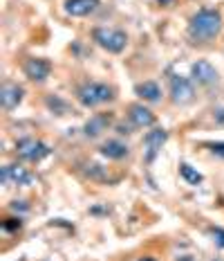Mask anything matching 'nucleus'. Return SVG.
I'll use <instances>...</instances> for the list:
<instances>
[{
    "label": "nucleus",
    "instance_id": "nucleus-1",
    "mask_svg": "<svg viewBox=\"0 0 224 261\" xmlns=\"http://www.w3.org/2000/svg\"><path fill=\"white\" fill-rule=\"evenodd\" d=\"M222 32V16L217 9H200L188 20V36L193 43H209Z\"/></svg>",
    "mask_w": 224,
    "mask_h": 261
},
{
    "label": "nucleus",
    "instance_id": "nucleus-2",
    "mask_svg": "<svg viewBox=\"0 0 224 261\" xmlns=\"http://www.w3.org/2000/svg\"><path fill=\"white\" fill-rule=\"evenodd\" d=\"M81 106L85 108H94L101 104H108V101L114 99V88L108 84H99V81H90V84H83L76 92Z\"/></svg>",
    "mask_w": 224,
    "mask_h": 261
},
{
    "label": "nucleus",
    "instance_id": "nucleus-3",
    "mask_svg": "<svg viewBox=\"0 0 224 261\" xmlns=\"http://www.w3.org/2000/svg\"><path fill=\"white\" fill-rule=\"evenodd\" d=\"M92 39L99 47L103 50H108L110 54H119L125 50V45H128V36H125V32L121 30H108V27H97L94 32H92Z\"/></svg>",
    "mask_w": 224,
    "mask_h": 261
},
{
    "label": "nucleus",
    "instance_id": "nucleus-4",
    "mask_svg": "<svg viewBox=\"0 0 224 261\" xmlns=\"http://www.w3.org/2000/svg\"><path fill=\"white\" fill-rule=\"evenodd\" d=\"M16 153L27 162H41L43 158L50 155V146L36 138H23L16 142Z\"/></svg>",
    "mask_w": 224,
    "mask_h": 261
},
{
    "label": "nucleus",
    "instance_id": "nucleus-5",
    "mask_svg": "<svg viewBox=\"0 0 224 261\" xmlns=\"http://www.w3.org/2000/svg\"><path fill=\"white\" fill-rule=\"evenodd\" d=\"M171 99L173 104L177 106H186L195 99V88L193 81L188 77H182V74H173L171 77Z\"/></svg>",
    "mask_w": 224,
    "mask_h": 261
},
{
    "label": "nucleus",
    "instance_id": "nucleus-6",
    "mask_svg": "<svg viewBox=\"0 0 224 261\" xmlns=\"http://www.w3.org/2000/svg\"><path fill=\"white\" fill-rule=\"evenodd\" d=\"M166 140H168L166 128H152L144 135V160L148 162V165L159 155V151H162V146L166 144Z\"/></svg>",
    "mask_w": 224,
    "mask_h": 261
},
{
    "label": "nucleus",
    "instance_id": "nucleus-7",
    "mask_svg": "<svg viewBox=\"0 0 224 261\" xmlns=\"http://www.w3.org/2000/svg\"><path fill=\"white\" fill-rule=\"evenodd\" d=\"M23 72H25V77L29 79V81H36V84H43L47 77H50V72H52V63L47 61V59H27L25 65H23Z\"/></svg>",
    "mask_w": 224,
    "mask_h": 261
},
{
    "label": "nucleus",
    "instance_id": "nucleus-8",
    "mask_svg": "<svg viewBox=\"0 0 224 261\" xmlns=\"http://www.w3.org/2000/svg\"><path fill=\"white\" fill-rule=\"evenodd\" d=\"M0 180L3 185H20L23 187V185H29L34 180V176L20 165H5L0 169Z\"/></svg>",
    "mask_w": 224,
    "mask_h": 261
},
{
    "label": "nucleus",
    "instance_id": "nucleus-9",
    "mask_svg": "<svg viewBox=\"0 0 224 261\" xmlns=\"http://www.w3.org/2000/svg\"><path fill=\"white\" fill-rule=\"evenodd\" d=\"M128 119L135 128H148L157 122L155 113L150 108H146L144 104H130L128 106Z\"/></svg>",
    "mask_w": 224,
    "mask_h": 261
},
{
    "label": "nucleus",
    "instance_id": "nucleus-10",
    "mask_svg": "<svg viewBox=\"0 0 224 261\" xmlns=\"http://www.w3.org/2000/svg\"><path fill=\"white\" fill-rule=\"evenodd\" d=\"M190 77H193V81H198V84H202V86H211L220 79V74H217V70L213 68L209 61H195L193 65H190Z\"/></svg>",
    "mask_w": 224,
    "mask_h": 261
},
{
    "label": "nucleus",
    "instance_id": "nucleus-11",
    "mask_svg": "<svg viewBox=\"0 0 224 261\" xmlns=\"http://www.w3.org/2000/svg\"><path fill=\"white\" fill-rule=\"evenodd\" d=\"M23 97L25 90L18 84H3V88H0V104H3L5 111H14L23 101Z\"/></svg>",
    "mask_w": 224,
    "mask_h": 261
},
{
    "label": "nucleus",
    "instance_id": "nucleus-12",
    "mask_svg": "<svg viewBox=\"0 0 224 261\" xmlns=\"http://www.w3.org/2000/svg\"><path fill=\"white\" fill-rule=\"evenodd\" d=\"M110 122H112V117L108 115V113H97V115H92V117L85 122L83 133L87 135V138H99L103 130H108Z\"/></svg>",
    "mask_w": 224,
    "mask_h": 261
},
{
    "label": "nucleus",
    "instance_id": "nucleus-13",
    "mask_svg": "<svg viewBox=\"0 0 224 261\" xmlns=\"http://www.w3.org/2000/svg\"><path fill=\"white\" fill-rule=\"evenodd\" d=\"M97 7H99V0H65V12L74 18L90 16Z\"/></svg>",
    "mask_w": 224,
    "mask_h": 261
},
{
    "label": "nucleus",
    "instance_id": "nucleus-14",
    "mask_svg": "<svg viewBox=\"0 0 224 261\" xmlns=\"http://www.w3.org/2000/svg\"><path fill=\"white\" fill-rule=\"evenodd\" d=\"M99 151L108 160H123V158H128V153H130L128 146L123 142H119V140H108V142H103L99 146Z\"/></svg>",
    "mask_w": 224,
    "mask_h": 261
},
{
    "label": "nucleus",
    "instance_id": "nucleus-15",
    "mask_svg": "<svg viewBox=\"0 0 224 261\" xmlns=\"http://www.w3.org/2000/svg\"><path fill=\"white\" fill-rule=\"evenodd\" d=\"M135 92H137V97L144 101H159L162 99V88L157 81H141V84L135 86Z\"/></svg>",
    "mask_w": 224,
    "mask_h": 261
},
{
    "label": "nucleus",
    "instance_id": "nucleus-16",
    "mask_svg": "<svg viewBox=\"0 0 224 261\" xmlns=\"http://www.w3.org/2000/svg\"><path fill=\"white\" fill-rule=\"evenodd\" d=\"M179 176H182L188 185H193V187H198V185L204 182V176H202L198 169H193L188 162H179Z\"/></svg>",
    "mask_w": 224,
    "mask_h": 261
},
{
    "label": "nucleus",
    "instance_id": "nucleus-17",
    "mask_svg": "<svg viewBox=\"0 0 224 261\" xmlns=\"http://www.w3.org/2000/svg\"><path fill=\"white\" fill-rule=\"evenodd\" d=\"M45 104H47V108H50L54 115H68L70 113V104L65 99H61L58 95H50L45 99Z\"/></svg>",
    "mask_w": 224,
    "mask_h": 261
},
{
    "label": "nucleus",
    "instance_id": "nucleus-18",
    "mask_svg": "<svg viewBox=\"0 0 224 261\" xmlns=\"http://www.w3.org/2000/svg\"><path fill=\"white\" fill-rule=\"evenodd\" d=\"M20 227H23L20 216H7V219H3V230L5 232H18Z\"/></svg>",
    "mask_w": 224,
    "mask_h": 261
},
{
    "label": "nucleus",
    "instance_id": "nucleus-19",
    "mask_svg": "<svg viewBox=\"0 0 224 261\" xmlns=\"http://www.w3.org/2000/svg\"><path fill=\"white\" fill-rule=\"evenodd\" d=\"M209 237H211V241L215 243L217 248H222V250H224V227H220V225L209 227Z\"/></svg>",
    "mask_w": 224,
    "mask_h": 261
},
{
    "label": "nucleus",
    "instance_id": "nucleus-20",
    "mask_svg": "<svg viewBox=\"0 0 224 261\" xmlns=\"http://www.w3.org/2000/svg\"><path fill=\"white\" fill-rule=\"evenodd\" d=\"M206 149L211 151L213 155H217V158H224V142H209V144H204Z\"/></svg>",
    "mask_w": 224,
    "mask_h": 261
},
{
    "label": "nucleus",
    "instance_id": "nucleus-21",
    "mask_svg": "<svg viewBox=\"0 0 224 261\" xmlns=\"http://www.w3.org/2000/svg\"><path fill=\"white\" fill-rule=\"evenodd\" d=\"M12 210L14 212H27V210H29V205H27V200H14Z\"/></svg>",
    "mask_w": 224,
    "mask_h": 261
},
{
    "label": "nucleus",
    "instance_id": "nucleus-22",
    "mask_svg": "<svg viewBox=\"0 0 224 261\" xmlns=\"http://www.w3.org/2000/svg\"><path fill=\"white\" fill-rule=\"evenodd\" d=\"M213 117H215L217 124H224V106L222 108H215V111H213Z\"/></svg>",
    "mask_w": 224,
    "mask_h": 261
},
{
    "label": "nucleus",
    "instance_id": "nucleus-23",
    "mask_svg": "<svg viewBox=\"0 0 224 261\" xmlns=\"http://www.w3.org/2000/svg\"><path fill=\"white\" fill-rule=\"evenodd\" d=\"M175 261H195V257H190V254H179Z\"/></svg>",
    "mask_w": 224,
    "mask_h": 261
},
{
    "label": "nucleus",
    "instance_id": "nucleus-24",
    "mask_svg": "<svg viewBox=\"0 0 224 261\" xmlns=\"http://www.w3.org/2000/svg\"><path fill=\"white\" fill-rule=\"evenodd\" d=\"M135 261H159V259H155V257H139V259H135Z\"/></svg>",
    "mask_w": 224,
    "mask_h": 261
},
{
    "label": "nucleus",
    "instance_id": "nucleus-25",
    "mask_svg": "<svg viewBox=\"0 0 224 261\" xmlns=\"http://www.w3.org/2000/svg\"><path fill=\"white\" fill-rule=\"evenodd\" d=\"M159 3H162V5H171L173 0H159Z\"/></svg>",
    "mask_w": 224,
    "mask_h": 261
},
{
    "label": "nucleus",
    "instance_id": "nucleus-26",
    "mask_svg": "<svg viewBox=\"0 0 224 261\" xmlns=\"http://www.w3.org/2000/svg\"><path fill=\"white\" fill-rule=\"evenodd\" d=\"M213 261H224V259H220V257H217V259H213Z\"/></svg>",
    "mask_w": 224,
    "mask_h": 261
},
{
    "label": "nucleus",
    "instance_id": "nucleus-27",
    "mask_svg": "<svg viewBox=\"0 0 224 261\" xmlns=\"http://www.w3.org/2000/svg\"><path fill=\"white\" fill-rule=\"evenodd\" d=\"M18 261H25V259H18Z\"/></svg>",
    "mask_w": 224,
    "mask_h": 261
}]
</instances>
